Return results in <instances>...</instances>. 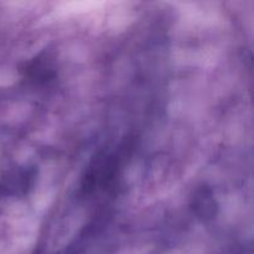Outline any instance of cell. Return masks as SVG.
<instances>
[{
    "mask_svg": "<svg viewBox=\"0 0 254 254\" xmlns=\"http://www.w3.org/2000/svg\"><path fill=\"white\" fill-rule=\"evenodd\" d=\"M25 77L37 83H45L55 77V68L49 55L42 54L27 62L24 69Z\"/></svg>",
    "mask_w": 254,
    "mask_h": 254,
    "instance_id": "2",
    "label": "cell"
},
{
    "mask_svg": "<svg viewBox=\"0 0 254 254\" xmlns=\"http://www.w3.org/2000/svg\"><path fill=\"white\" fill-rule=\"evenodd\" d=\"M191 207L198 218L203 221H211L217 216L218 205L215 200V196L211 189L202 186L195 191L192 200H191Z\"/></svg>",
    "mask_w": 254,
    "mask_h": 254,
    "instance_id": "1",
    "label": "cell"
}]
</instances>
